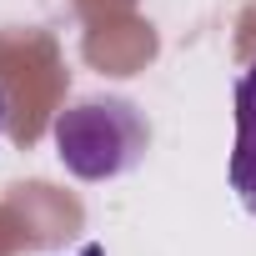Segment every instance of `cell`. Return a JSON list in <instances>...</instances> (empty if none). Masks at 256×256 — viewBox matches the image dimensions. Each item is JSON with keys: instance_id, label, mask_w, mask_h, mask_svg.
<instances>
[{"instance_id": "1", "label": "cell", "mask_w": 256, "mask_h": 256, "mask_svg": "<svg viewBox=\"0 0 256 256\" xmlns=\"http://www.w3.org/2000/svg\"><path fill=\"white\" fill-rule=\"evenodd\" d=\"M146 146L151 126L126 96H90L56 116V156L80 181H116L136 171Z\"/></svg>"}, {"instance_id": "2", "label": "cell", "mask_w": 256, "mask_h": 256, "mask_svg": "<svg viewBox=\"0 0 256 256\" xmlns=\"http://www.w3.org/2000/svg\"><path fill=\"white\" fill-rule=\"evenodd\" d=\"M231 191L256 216V56L236 76V146H231Z\"/></svg>"}, {"instance_id": "3", "label": "cell", "mask_w": 256, "mask_h": 256, "mask_svg": "<svg viewBox=\"0 0 256 256\" xmlns=\"http://www.w3.org/2000/svg\"><path fill=\"white\" fill-rule=\"evenodd\" d=\"M0 131H6V90H0Z\"/></svg>"}]
</instances>
